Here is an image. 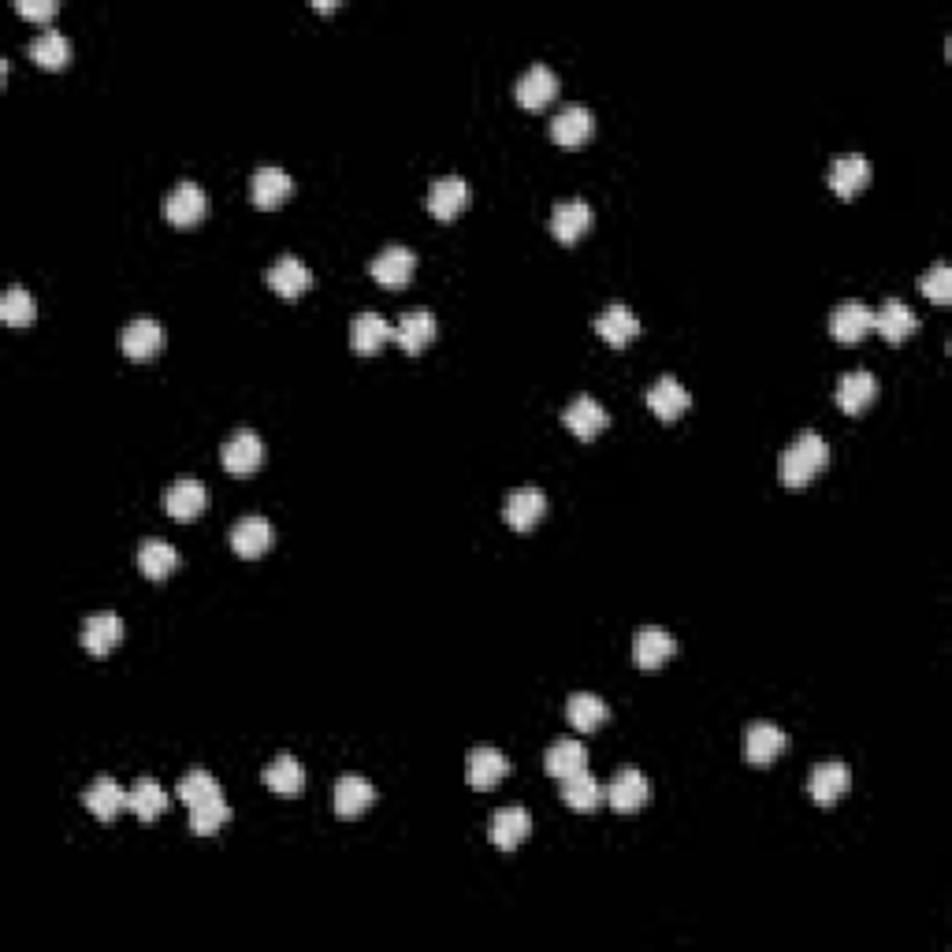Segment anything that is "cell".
Masks as SVG:
<instances>
[{"instance_id": "6da1fadb", "label": "cell", "mask_w": 952, "mask_h": 952, "mask_svg": "<svg viewBox=\"0 0 952 952\" xmlns=\"http://www.w3.org/2000/svg\"><path fill=\"white\" fill-rule=\"evenodd\" d=\"M830 466V443L822 439L819 432H800L793 443L782 450V461H778V480L785 487H804L811 484L822 469Z\"/></svg>"}, {"instance_id": "7a4b0ae2", "label": "cell", "mask_w": 952, "mask_h": 952, "mask_svg": "<svg viewBox=\"0 0 952 952\" xmlns=\"http://www.w3.org/2000/svg\"><path fill=\"white\" fill-rule=\"evenodd\" d=\"M220 461H224V469H228V473L250 477V473H257L261 461H265V443H261V435L253 429H239L220 447Z\"/></svg>"}, {"instance_id": "3957f363", "label": "cell", "mask_w": 952, "mask_h": 952, "mask_svg": "<svg viewBox=\"0 0 952 952\" xmlns=\"http://www.w3.org/2000/svg\"><path fill=\"white\" fill-rule=\"evenodd\" d=\"M514 97H518L521 108L540 112V108H547L558 97V75L547 68V63H532V68L518 79V86H514Z\"/></svg>"}, {"instance_id": "277c9868", "label": "cell", "mask_w": 952, "mask_h": 952, "mask_svg": "<svg viewBox=\"0 0 952 952\" xmlns=\"http://www.w3.org/2000/svg\"><path fill=\"white\" fill-rule=\"evenodd\" d=\"M648 796H651L648 778H643L637 767H622L618 774L611 778V785H606V804L622 815L640 811L643 804H648Z\"/></svg>"}, {"instance_id": "5b68a950", "label": "cell", "mask_w": 952, "mask_h": 952, "mask_svg": "<svg viewBox=\"0 0 952 952\" xmlns=\"http://www.w3.org/2000/svg\"><path fill=\"white\" fill-rule=\"evenodd\" d=\"M413 268H417V257H413V250H406V246L379 250L373 257V265H369L373 279L387 290H402L413 279Z\"/></svg>"}, {"instance_id": "8992f818", "label": "cell", "mask_w": 952, "mask_h": 952, "mask_svg": "<svg viewBox=\"0 0 952 952\" xmlns=\"http://www.w3.org/2000/svg\"><path fill=\"white\" fill-rule=\"evenodd\" d=\"M205 213H208V197L197 183H179L165 202V216L176 228H194V224L205 220Z\"/></svg>"}, {"instance_id": "52a82bcc", "label": "cell", "mask_w": 952, "mask_h": 952, "mask_svg": "<svg viewBox=\"0 0 952 952\" xmlns=\"http://www.w3.org/2000/svg\"><path fill=\"white\" fill-rule=\"evenodd\" d=\"M120 347L131 361H153L160 353V347H165V328H160L153 316H138V321H131L123 328Z\"/></svg>"}, {"instance_id": "ba28073f", "label": "cell", "mask_w": 952, "mask_h": 952, "mask_svg": "<svg viewBox=\"0 0 952 952\" xmlns=\"http://www.w3.org/2000/svg\"><path fill=\"white\" fill-rule=\"evenodd\" d=\"M870 332H875V310L864 302H845L830 313V335L837 342H845V347L867 339Z\"/></svg>"}, {"instance_id": "9c48e42d", "label": "cell", "mask_w": 952, "mask_h": 952, "mask_svg": "<svg viewBox=\"0 0 952 952\" xmlns=\"http://www.w3.org/2000/svg\"><path fill=\"white\" fill-rule=\"evenodd\" d=\"M547 514V495L540 487H518V492L506 495L503 518L514 532H529L537 529V521Z\"/></svg>"}, {"instance_id": "30bf717a", "label": "cell", "mask_w": 952, "mask_h": 952, "mask_svg": "<svg viewBox=\"0 0 952 952\" xmlns=\"http://www.w3.org/2000/svg\"><path fill=\"white\" fill-rule=\"evenodd\" d=\"M469 197H473V190H469V183L461 176L432 179V186H429V213L435 216V220H455L461 208L469 205Z\"/></svg>"}, {"instance_id": "8fae6325", "label": "cell", "mask_w": 952, "mask_h": 952, "mask_svg": "<svg viewBox=\"0 0 952 952\" xmlns=\"http://www.w3.org/2000/svg\"><path fill=\"white\" fill-rule=\"evenodd\" d=\"M272 543H276V529L257 514L231 525V551L239 558H261L265 551H272Z\"/></svg>"}, {"instance_id": "7c38bea8", "label": "cell", "mask_w": 952, "mask_h": 952, "mask_svg": "<svg viewBox=\"0 0 952 952\" xmlns=\"http://www.w3.org/2000/svg\"><path fill=\"white\" fill-rule=\"evenodd\" d=\"M788 748L785 730H778L774 722H751L745 733V759L751 767H767Z\"/></svg>"}, {"instance_id": "4fadbf2b", "label": "cell", "mask_w": 952, "mask_h": 952, "mask_svg": "<svg viewBox=\"0 0 952 952\" xmlns=\"http://www.w3.org/2000/svg\"><path fill=\"white\" fill-rule=\"evenodd\" d=\"M265 284L276 290L279 298H287V302H298V298L313 287V272L298 257H279L276 265L265 272Z\"/></svg>"}, {"instance_id": "5bb4252c", "label": "cell", "mask_w": 952, "mask_h": 952, "mask_svg": "<svg viewBox=\"0 0 952 952\" xmlns=\"http://www.w3.org/2000/svg\"><path fill=\"white\" fill-rule=\"evenodd\" d=\"M373 804H376V788L369 778L342 774L339 782H335V815H339V819H358V815H365Z\"/></svg>"}, {"instance_id": "9a60e30c", "label": "cell", "mask_w": 952, "mask_h": 952, "mask_svg": "<svg viewBox=\"0 0 952 952\" xmlns=\"http://www.w3.org/2000/svg\"><path fill=\"white\" fill-rule=\"evenodd\" d=\"M79 640H83V648H86L94 659H105L108 651H112L116 643L123 640V622H120V614H112V611L89 614V618L83 622V632H79Z\"/></svg>"}, {"instance_id": "2e32d148", "label": "cell", "mask_w": 952, "mask_h": 952, "mask_svg": "<svg viewBox=\"0 0 952 952\" xmlns=\"http://www.w3.org/2000/svg\"><path fill=\"white\" fill-rule=\"evenodd\" d=\"M688 406H692V395H688L685 384H677L674 376H659L655 384L648 387V410L659 417V421H677Z\"/></svg>"}, {"instance_id": "e0dca14e", "label": "cell", "mask_w": 952, "mask_h": 952, "mask_svg": "<svg viewBox=\"0 0 952 952\" xmlns=\"http://www.w3.org/2000/svg\"><path fill=\"white\" fill-rule=\"evenodd\" d=\"M674 651H677V640L670 637L666 629H659V625H648V629H640L637 637H632V663L640 670H659L663 663H670Z\"/></svg>"}, {"instance_id": "ac0fdd59", "label": "cell", "mask_w": 952, "mask_h": 952, "mask_svg": "<svg viewBox=\"0 0 952 952\" xmlns=\"http://www.w3.org/2000/svg\"><path fill=\"white\" fill-rule=\"evenodd\" d=\"M592 131H595V116L588 112L585 105H566L555 120H551V138H555L558 145H566V149L585 145L588 138H592Z\"/></svg>"}, {"instance_id": "d6986e66", "label": "cell", "mask_w": 952, "mask_h": 952, "mask_svg": "<svg viewBox=\"0 0 952 952\" xmlns=\"http://www.w3.org/2000/svg\"><path fill=\"white\" fill-rule=\"evenodd\" d=\"M562 424H566L577 439H595V435L611 424V417H606V410L595 402V398L580 395V398H574V402L566 406V410H562Z\"/></svg>"}, {"instance_id": "ffe728a7", "label": "cell", "mask_w": 952, "mask_h": 952, "mask_svg": "<svg viewBox=\"0 0 952 952\" xmlns=\"http://www.w3.org/2000/svg\"><path fill=\"white\" fill-rule=\"evenodd\" d=\"M205 506H208V492H205L202 480H194V477L176 480V484H171L168 492H165V510L176 521H194L197 514L205 510Z\"/></svg>"}, {"instance_id": "44dd1931", "label": "cell", "mask_w": 952, "mask_h": 952, "mask_svg": "<svg viewBox=\"0 0 952 952\" xmlns=\"http://www.w3.org/2000/svg\"><path fill=\"white\" fill-rule=\"evenodd\" d=\"M848 785H852V774H848L845 763H819L808 778L811 800L822 804V808H833V804L848 793Z\"/></svg>"}, {"instance_id": "7402d4cb", "label": "cell", "mask_w": 952, "mask_h": 952, "mask_svg": "<svg viewBox=\"0 0 952 952\" xmlns=\"http://www.w3.org/2000/svg\"><path fill=\"white\" fill-rule=\"evenodd\" d=\"M510 774V759L503 756L498 748H473L469 751V763H466V782L473 788H495L503 778Z\"/></svg>"}, {"instance_id": "603a6c76", "label": "cell", "mask_w": 952, "mask_h": 952, "mask_svg": "<svg viewBox=\"0 0 952 952\" xmlns=\"http://www.w3.org/2000/svg\"><path fill=\"white\" fill-rule=\"evenodd\" d=\"M532 833V815L525 808H503L492 815V827H487V837H492L495 848L514 852L525 837Z\"/></svg>"}, {"instance_id": "cb8c5ba5", "label": "cell", "mask_w": 952, "mask_h": 952, "mask_svg": "<svg viewBox=\"0 0 952 952\" xmlns=\"http://www.w3.org/2000/svg\"><path fill=\"white\" fill-rule=\"evenodd\" d=\"M870 183V160L864 153H848V157H837L830 165V186L837 197H856L859 190Z\"/></svg>"}, {"instance_id": "d4e9b609", "label": "cell", "mask_w": 952, "mask_h": 952, "mask_svg": "<svg viewBox=\"0 0 952 952\" xmlns=\"http://www.w3.org/2000/svg\"><path fill=\"white\" fill-rule=\"evenodd\" d=\"M294 194V179L284 168H257L250 179V197L257 208H276Z\"/></svg>"}, {"instance_id": "484cf974", "label": "cell", "mask_w": 952, "mask_h": 952, "mask_svg": "<svg viewBox=\"0 0 952 952\" xmlns=\"http://www.w3.org/2000/svg\"><path fill=\"white\" fill-rule=\"evenodd\" d=\"M562 804H566L569 811L588 815V811H595L606 804V785L595 782L588 770H580V774H574V778H562Z\"/></svg>"}, {"instance_id": "4316f807", "label": "cell", "mask_w": 952, "mask_h": 952, "mask_svg": "<svg viewBox=\"0 0 952 952\" xmlns=\"http://www.w3.org/2000/svg\"><path fill=\"white\" fill-rule=\"evenodd\" d=\"M83 804L89 808V815H94V819L112 822L116 815H120V811L126 808V788H123L120 782H116V778L101 774V778H97V782L83 793Z\"/></svg>"}, {"instance_id": "83f0119b", "label": "cell", "mask_w": 952, "mask_h": 952, "mask_svg": "<svg viewBox=\"0 0 952 952\" xmlns=\"http://www.w3.org/2000/svg\"><path fill=\"white\" fill-rule=\"evenodd\" d=\"M588 228H592V208H588V202H580V197H574V202H558L555 213H551V231H555V239L562 242V246H574Z\"/></svg>"}, {"instance_id": "f1b7e54d", "label": "cell", "mask_w": 952, "mask_h": 952, "mask_svg": "<svg viewBox=\"0 0 952 952\" xmlns=\"http://www.w3.org/2000/svg\"><path fill=\"white\" fill-rule=\"evenodd\" d=\"M387 339H395V328L379 313H358L350 321V350L353 353H376Z\"/></svg>"}, {"instance_id": "f546056e", "label": "cell", "mask_w": 952, "mask_h": 952, "mask_svg": "<svg viewBox=\"0 0 952 952\" xmlns=\"http://www.w3.org/2000/svg\"><path fill=\"white\" fill-rule=\"evenodd\" d=\"M915 328H919L915 313L904 302H896V298L882 302V310H875V332L882 335L885 342H893V347H896V342H904V339H912Z\"/></svg>"}, {"instance_id": "4dcf8cb0", "label": "cell", "mask_w": 952, "mask_h": 952, "mask_svg": "<svg viewBox=\"0 0 952 952\" xmlns=\"http://www.w3.org/2000/svg\"><path fill=\"white\" fill-rule=\"evenodd\" d=\"M592 328L600 332V339L611 342V347H629V342L640 335V321H637V313L625 310V305H611V310H603L600 316H595Z\"/></svg>"}, {"instance_id": "1f68e13d", "label": "cell", "mask_w": 952, "mask_h": 952, "mask_svg": "<svg viewBox=\"0 0 952 952\" xmlns=\"http://www.w3.org/2000/svg\"><path fill=\"white\" fill-rule=\"evenodd\" d=\"M168 808V793L160 788L157 778H138L126 788V811H134L142 822H157Z\"/></svg>"}, {"instance_id": "d6a6232c", "label": "cell", "mask_w": 952, "mask_h": 952, "mask_svg": "<svg viewBox=\"0 0 952 952\" xmlns=\"http://www.w3.org/2000/svg\"><path fill=\"white\" fill-rule=\"evenodd\" d=\"M432 339H435V316L429 310H410L395 324V342L410 353V358H417Z\"/></svg>"}, {"instance_id": "836d02e7", "label": "cell", "mask_w": 952, "mask_h": 952, "mask_svg": "<svg viewBox=\"0 0 952 952\" xmlns=\"http://www.w3.org/2000/svg\"><path fill=\"white\" fill-rule=\"evenodd\" d=\"M875 395H878V379L870 376V373H864V369H856V373H845L841 376V384H837V406L845 413H864L870 402H875Z\"/></svg>"}, {"instance_id": "e575fe53", "label": "cell", "mask_w": 952, "mask_h": 952, "mask_svg": "<svg viewBox=\"0 0 952 952\" xmlns=\"http://www.w3.org/2000/svg\"><path fill=\"white\" fill-rule=\"evenodd\" d=\"M26 57H31V60L38 63V68H45V71H60V68H68V60H71V41L63 38L60 31H52V26H45L38 38L26 45Z\"/></svg>"}, {"instance_id": "d590c367", "label": "cell", "mask_w": 952, "mask_h": 952, "mask_svg": "<svg viewBox=\"0 0 952 952\" xmlns=\"http://www.w3.org/2000/svg\"><path fill=\"white\" fill-rule=\"evenodd\" d=\"M261 782H265L272 793H279V796H302V788H305V767L298 763L294 756H279V759H272V763L265 767Z\"/></svg>"}, {"instance_id": "8d00e7d4", "label": "cell", "mask_w": 952, "mask_h": 952, "mask_svg": "<svg viewBox=\"0 0 952 952\" xmlns=\"http://www.w3.org/2000/svg\"><path fill=\"white\" fill-rule=\"evenodd\" d=\"M543 767H547L551 778H574L580 774V770L588 767V748L580 745V740H555V745L547 748V756H543Z\"/></svg>"}, {"instance_id": "74e56055", "label": "cell", "mask_w": 952, "mask_h": 952, "mask_svg": "<svg viewBox=\"0 0 952 952\" xmlns=\"http://www.w3.org/2000/svg\"><path fill=\"white\" fill-rule=\"evenodd\" d=\"M179 566V551L165 540H145L138 547V569L149 580H165L168 574H176Z\"/></svg>"}, {"instance_id": "f35d334b", "label": "cell", "mask_w": 952, "mask_h": 952, "mask_svg": "<svg viewBox=\"0 0 952 952\" xmlns=\"http://www.w3.org/2000/svg\"><path fill=\"white\" fill-rule=\"evenodd\" d=\"M606 714H611V711H606V703L600 700V696H592V692H574V696H569V703H566V719L580 733L600 730V725L606 722Z\"/></svg>"}, {"instance_id": "ab89813d", "label": "cell", "mask_w": 952, "mask_h": 952, "mask_svg": "<svg viewBox=\"0 0 952 952\" xmlns=\"http://www.w3.org/2000/svg\"><path fill=\"white\" fill-rule=\"evenodd\" d=\"M228 822H231V808L224 796H208V800L190 804V830H194L197 837H208V833L228 827Z\"/></svg>"}, {"instance_id": "60d3db41", "label": "cell", "mask_w": 952, "mask_h": 952, "mask_svg": "<svg viewBox=\"0 0 952 952\" xmlns=\"http://www.w3.org/2000/svg\"><path fill=\"white\" fill-rule=\"evenodd\" d=\"M34 316H38V302H34L31 290L8 287L4 298H0V321H4L8 328H26V324H34Z\"/></svg>"}, {"instance_id": "b9f144b4", "label": "cell", "mask_w": 952, "mask_h": 952, "mask_svg": "<svg viewBox=\"0 0 952 952\" xmlns=\"http://www.w3.org/2000/svg\"><path fill=\"white\" fill-rule=\"evenodd\" d=\"M208 796H224L220 782H216L208 770H190V774H183V782H179V800L186 804H197V800H208Z\"/></svg>"}, {"instance_id": "7bdbcfd3", "label": "cell", "mask_w": 952, "mask_h": 952, "mask_svg": "<svg viewBox=\"0 0 952 952\" xmlns=\"http://www.w3.org/2000/svg\"><path fill=\"white\" fill-rule=\"evenodd\" d=\"M919 290H923V298H930L933 305L952 302V268L945 265V261H938V265L919 279Z\"/></svg>"}, {"instance_id": "ee69618b", "label": "cell", "mask_w": 952, "mask_h": 952, "mask_svg": "<svg viewBox=\"0 0 952 952\" xmlns=\"http://www.w3.org/2000/svg\"><path fill=\"white\" fill-rule=\"evenodd\" d=\"M57 0H20V4H15V12L20 15H26V20H38V23H45V20H52V15H57Z\"/></svg>"}, {"instance_id": "f6af8a7d", "label": "cell", "mask_w": 952, "mask_h": 952, "mask_svg": "<svg viewBox=\"0 0 952 952\" xmlns=\"http://www.w3.org/2000/svg\"><path fill=\"white\" fill-rule=\"evenodd\" d=\"M313 8H316V12H335V8H339V4H335V0H316Z\"/></svg>"}]
</instances>
